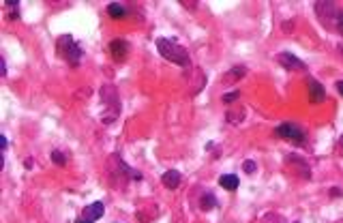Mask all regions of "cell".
Returning <instances> with one entry per match:
<instances>
[{"mask_svg": "<svg viewBox=\"0 0 343 223\" xmlns=\"http://www.w3.org/2000/svg\"><path fill=\"white\" fill-rule=\"evenodd\" d=\"M155 45H157L159 54H161L165 60L178 64V67H182V69H189V67H191V58H189V52L182 48V45H180L176 39L159 37V39L155 41Z\"/></svg>", "mask_w": 343, "mask_h": 223, "instance_id": "cell-1", "label": "cell"}, {"mask_svg": "<svg viewBox=\"0 0 343 223\" xmlns=\"http://www.w3.org/2000/svg\"><path fill=\"white\" fill-rule=\"evenodd\" d=\"M56 50H58V54H60L62 60H67L71 67H80V64H82L84 50H82V45L71 37V34H62V37L58 39Z\"/></svg>", "mask_w": 343, "mask_h": 223, "instance_id": "cell-2", "label": "cell"}, {"mask_svg": "<svg viewBox=\"0 0 343 223\" xmlns=\"http://www.w3.org/2000/svg\"><path fill=\"white\" fill-rule=\"evenodd\" d=\"M275 136H279L281 139H286V142H292L296 146H305L307 144V133L303 127H298L296 122H283L275 129Z\"/></svg>", "mask_w": 343, "mask_h": 223, "instance_id": "cell-3", "label": "cell"}, {"mask_svg": "<svg viewBox=\"0 0 343 223\" xmlns=\"http://www.w3.org/2000/svg\"><path fill=\"white\" fill-rule=\"evenodd\" d=\"M339 11H341V9H337L335 2H315V13H317L320 22L328 28V30H335L337 17H339Z\"/></svg>", "mask_w": 343, "mask_h": 223, "instance_id": "cell-4", "label": "cell"}, {"mask_svg": "<svg viewBox=\"0 0 343 223\" xmlns=\"http://www.w3.org/2000/svg\"><path fill=\"white\" fill-rule=\"evenodd\" d=\"M101 101L112 110V118L116 120V116L120 114V99H118V92L112 84H105L101 88Z\"/></svg>", "mask_w": 343, "mask_h": 223, "instance_id": "cell-5", "label": "cell"}, {"mask_svg": "<svg viewBox=\"0 0 343 223\" xmlns=\"http://www.w3.org/2000/svg\"><path fill=\"white\" fill-rule=\"evenodd\" d=\"M277 60H279V64H281V67H286L287 71H307V64L300 60L298 56L289 54V52H281Z\"/></svg>", "mask_w": 343, "mask_h": 223, "instance_id": "cell-6", "label": "cell"}, {"mask_svg": "<svg viewBox=\"0 0 343 223\" xmlns=\"http://www.w3.org/2000/svg\"><path fill=\"white\" fill-rule=\"evenodd\" d=\"M103 213H105V204H103V202H92L90 206H86L84 210H82V217H80V219H84V221H88V223H94L97 219H101Z\"/></svg>", "mask_w": 343, "mask_h": 223, "instance_id": "cell-7", "label": "cell"}, {"mask_svg": "<svg viewBox=\"0 0 343 223\" xmlns=\"http://www.w3.org/2000/svg\"><path fill=\"white\" fill-rule=\"evenodd\" d=\"M307 86H309V101L311 103L317 105V103H322L324 99H326V88H324L317 80L309 78V80H307Z\"/></svg>", "mask_w": 343, "mask_h": 223, "instance_id": "cell-8", "label": "cell"}, {"mask_svg": "<svg viewBox=\"0 0 343 223\" xmlns=\"http://www.w3.org/2000/svg\"><path fill=\"white\" fill-rule=\"evenodd\" d=\"M110 52H112V58L118 62H122L127 58L129 54V43L125 39H116V41H112L110 43Z\"/></svg>", "mask_w": 343, "mask_h": 223, "instance_id": "cell-9", "label": "cell"}, {"mask_svg": "<svg viewBox=\"0 0 343 223\" xmlns=\"http://www.w3.org/2000/svg\"><path fill=\"white\" fill-rule=\"evenodd\" d=\"M161 183H163V187H168V189H178L180 187V172L168 169V172L161 176Z\"/></svg>", "mask_w": 343, "mask_h": 223, "instance_id": "cell-10", "label": "cell"}, {"mask_svg": "<svg viewBox=\"0 0 343 223\" xmlns=\"http://www.w3.org/2000/svg\"><path fill=\"white\" fill-rule=\"evenodd\" d=\"M219 185H221L223 189H228V191H236L238 185H240V180H238L236 174H223L221 178H219Z\"/></svg>", "mask_w": 343, "mask_h": 223, "instance_id": "cell-11", "label": "cell"}, {"mask_svg": "<svg viewBox=\"0 0 343 223\" xmlns=\"http://www.w3.org/2000/svg\"><path fill=\"white\" fill-rule=\"evenodd\" d=\"M108 15L114 17V20H125V17L129 15V11L125 4H118V2H110L108 4Z\"/></svg>", "mask_w": 343, "mask_h": 223, "instance_id": "cell-12", "label": "cell"}, {"mask_svg": "<svg viewBox=\"0 0 343 223\" xmlns=\"http://www.w3.org/2000/svg\"><path fill=\"white\" fill-rule=\"evenodd\" d=\"M200 208L202 210H212V208H219V202H217V197L212 195V191H206L202 199H200Z\"/></svg>", "mask_w": 343, "mask_h": 223, "instance_id": "cell-13", "label": "cell"}, {"mask_svg": "<svg viewBox=\"0 0 343 223\" xmlns=\"http://www.w3.org/2000/svg\"><path fill=\"white\" fill-rule=\"evenodd\" d=\"M245 73H247V67L245 64H240V67H232L229 69V73L226 75V82H229V80H238V78H245Z\"/></svg>", "mask_w": 343, "mask_h": 223, "instance_id": "cell-14", "label": "cell"}, {"mask_svg": "<svg viewBox=\"0 0 343 223\" xmlns=\"http://www.w3.org/2000/svg\"><path fill=\"white\" fill-rule=\"evenodd\" d=\"M52 161H54L56 163V166H60V167H64V166H67V155H64V152L62 150H52Z\"/></svg>", "mask_w": 343, "mask_h": 223, "instance_id": "cell-15", "label": "cell"}, {"mask_svg": "<svg viewBox=\"0 0 343 223\" xmlns=\"http://www.w3.org/2000/svg\"><path fill=\"white\" fill-rule=\"evenodd\" d=\"M242 116H245V112H228V122H232V125H238L242 120Z\"/></svg>", "mask_w": 343, "mask_h": 223, "instance_id": "cell-16", "label": "cell"}, {"mask_svg": "<svg viewBox=\"0 0 343 223\" xmlns=\"http://www.w3.org/2000/svg\"><path fill=\"white\" fill-rule=\"evenodd\" d=\"M242 169H245L247 174H253V172L257 169V163H256V161H251V159H247L245 163H242Z\"/></svg>", "mask_w": 343, "mask_h": 223, "instance_id": "cell-17", "label": "cell"}, {"mask_svg": "<svg viewBox=\"0 0 343 223\" xmlns=\"http://www.w3.org/2000/svg\"><path fill=\"white\" fill-rule=\"evenodd\" d=\"M238 97H240L238 90H236V92H228V95H223V103H234Z\"/></svg>", "mask_w": 343, "mask_h": 223, "instance_id": "cell-18", "label": "cell"}, {"mask_svg": "<svg viewBox=\"0 0 343 223\" xmlns=\"http://www.w3.org/2000/svg\"><path fill=\"white\" fill-rule=\"evenodd\" d=\"M335 30L343 34V11H339V17H337V26H335Z\"/></svg>", "mask_w": 343, "mask_h": 223, "instance_id": "cell-19", "label": "cell"}, {"mask_svg": "<svg viewBox=\"0 0 343 223\" xmlns=\"http://www.w3.org/2000/svg\"><path fill=\"white\" fill-rule=\"evenodd\" d=\"M330 195H335V197H341V195H343V191H341V189H337V187H335V189H330Z\"/></svg>", "mask_w": 343, "mask_h": 223, "instance_id": "cell-20", "label": "cell"}, {"mask_svg": "<svg viewBox=\"0 0 343 223\" xmlns=\"http://www.w3.org/2000/svg\"><path fill=\"white\" fill-rule=\"evenodd\" d=\"M337 90H339V95L343 97V82H337Z\"/></svg>", "mask_w": 343, "mask_h": 223, "instance_id": "cell-21", "label": "cell"}, {"mask_svg": "<svg viewBox=\"0 0 343 223\" xmlns=\"http://www.w3.org/2000/svg\"><path fill=\"white\" fill-rule=\"evenodd\" d=\"M0 73L7 75V60H4V58H2V71H0Z\"/></svg>", "mask_w": 343, "mask_h": 223, "instance_id": "cell-22", "label": "cell"}, {"mask_svg": "<svg viewBox=\"0 0 343 223\" xmlns=\"http://www.w3.org/2000/svg\"><path fill=\"white\" fill-rule=\"evenodd\" d=\"M337 50H339V54L343 56V43H339V45H337Z\"/></svg>", "mask_w": 343, "mask_h": 223, "instance_id": "cell-23", "label": "cell"}, {"mask_svg": "<svg viewBox=\"0 0 343 223\" xmlns=\"http://www.w3.org/2000/svg\"><path fill=\"white\" fill-rule=\"evenodd\" d=\"M75 223H88V221H84V219H78V221H75Z\"/></svg>", "mask_w": 343, "mask_h": 223, "instance_id": "cell-24", "label": "cell"}, {"mask_svg": "<svg viewBox=\"0 0 343 223\" xmlns=\"http://www.w3.org/2000/svg\"><path fill=\"white\" fill-rule=\"evenodd\" d=\"M341 146H343V136H341Z\"/></svg>", "mask_w": 343, "mask_h": 223, "instance_id": "cell-25", "label": "cell"}, {"mask_svg": "<svg viewBox=\"0 0 343 223\" xmlns=\"http://www.w3.org/2000/svg\"><path fill=\"white\" fill-rule=\"evenodd\" d=\"M294 223H300V221H294Z\"/></svg>", "mask_w": 343, "mask_h": 223, "instance_id": "cell-26", "label": "cell"}]
</instances>
